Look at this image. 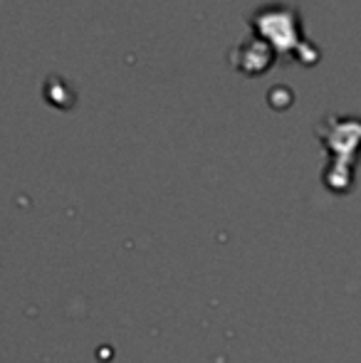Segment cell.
Wrapping results in <instances>:
<instances>
[]
</instances>
